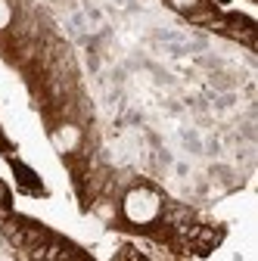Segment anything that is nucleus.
Masks as SVG:
<instances>
[{"label": "nucleus", "instance_id": "nucleus-1", "mask_svg": "<svg viewBox=\"0 0 258 261\" xmlns=\"http://www.w3.org/2000/svg\"><path fill=\"white\" fill-rule=\"evenodd\" d=\"M121 208L131 224H152L159 218V212H162V202H159V196L152 190L140 187V190H127Z\"/></svg>", "mask_w": 258, "mask_h": 261}, {"label": "nucleus", "instance_id": "nucleus-2", "mask_svg": "<svg viewBox=\"0 0 258 261\" xmlns=\"http://www.w3.org/2000/svg\"><path fill=\"white\" fill-rule=\"evenodd\" d=\"M53 143H56L62 152L78 149V143H81V130H78V124H62L56 134H53Z\"/></svg>", "mask_w": 258, "mask_h": 261}, {"label": "nucleus", "instance_id": "nucleus-3", "mask_svg": "<svg viewBox=\"0 0 258 261\" xmlns=\"http://www.w3.org/2000/svg\"><path fill=\"white\" fill-rule=\"evenodd\" d=\"M10 22H13V10H10L7 0H0V31L10 28Z\"/></svg>", "mask_w": 258, "mask_h": 261}, {"label": "nucleus", "instance_id": "nucleus-4", "mask_svg": "<svg viewBox=\"0 0 258 261\" xmlns=\"http://www.w3.org/2000/svg\"><path fill=\"white\" fill-rule=\"evenodd\" d=\"M202 4V0H171V7H177V10H196Z\"/></svg>", "mask_w": 258, "mask_h": 261}, {"label": "nucleus", "instance_id": "nucleus-5", "mask_svg": "<svg viewBox=\"0 0 258 261\" xmlns=\"http://www.w3.org/2000/svg\"><path fill=\"white\" fill-rule=\"evenodd\" d=\"M4 199H7V187H4V184H0V202H4Z\"/></svg>", "mask_w": 258, "mask_h": 261}, {"label": "nucleus", "instance_id": "nucleus-6", "mask_svg": "<svg viewBox=\"0 0 258 261\" xmlns=\"http://www.w3.org/2000/svg\"><path fill=\"white\" fill-rule=\"evenodd\" d=\"M218 4H227V0H218Z\"/></svg>", "mask_w": 258, "mask_h": 261}]
</instances>
